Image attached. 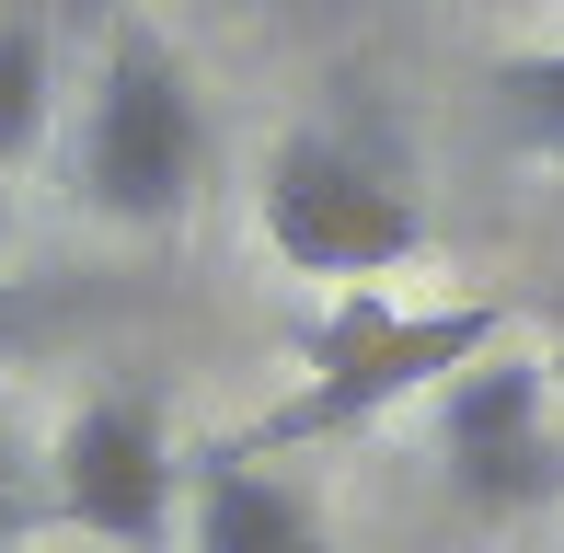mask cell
<instances>
[{"instance_id": "6da1fadb", "label": "cell", "mask_w": 564, "mask_h": 553, "mask_svg": "<svg viewBox=\"0 0 564 553\" xmlns=\"http://www.w3.org/2000/svg\"><path fill=\"white\" fill-rule=\"evenodd\" d=\"M507 335L496 300H438V312H392V300L357 289L335 323L312 335V358H300V392L289 404H265L242 426V462H276V449H312V438H357V426H380L392 404H415V392L460 381V369L484 358V346Z\"/></svg>"}, {"instance_id": "7a4b0ae2", "label": "cell", "mask_w": 564, "mask_h": 553, "mask_svg": "<svg viewBox=\"0 0 564 553\" xmlns=\"http://www.w3.org/2000/svg\"><path fill=\"white\" fill-rule=\"evenodd\" d=\"M69 185L116 231H173L208 185V93L150 23L105 35V69L82 93V139H69Z\"/></svg>"}, {"instance_id": "3957f363", "label": "cell", "mask_w": 564, "mask_h": 553, "mask_svg": "<svg viewBox=\"0 0 564 553\" xmlns=\"http://www.w3.org/2000/svg\"><path fill=\"white\" fill-rule=\"evenodd\" d=\"M253 219H265V254L289 276H392L403 254H426V208L380 150H357L346 128H289L265 150V185H253Z\"/></svg>"}, {"instance_id": "277c9868", "label": "cell", "mask_w": 564, "mask_h": 553, "mask_svg": "<svg viewBox=\"0 0 564 553\" xmlns=\"http://www.w3.org/2000/svg\"><path fill=\"white\" fill-rule=\"evenodd\" d=\"M173 508H185V462L150 392H82L46 438V519L116 542V553H162Z\"/></svg>"}, {"instance_id": "5b68a950", "label": "cell", "mask_w": 564, "mask_h": 553, "mask_svg": "<svg viewBox=\"0 0 564 553\" xmlns=\"http://www.w3.org/2000/svg\"><path fill=\"white\" fill-rule=\"evenodd\" d=\"M438 462H449L460 508H484V519H519L542 496H564V438H553L542 369L484 346L460 381H438Z\"/></svg>"}, {"instance_id": "8992f818", "label": "cell", "mask_w": 564, "mask_h": 553, "mask_svg": "<svg viewBox=\"0 0 564 553\" xmlns=\"http://www.w3.org/2000/svg\"><path fill=\"white\" fill-rule=\"evenodd\" d=\"M185 553H335V542L289 473L208 449V462H185Z\"/></svg>"}, {"instance_id": "52a82bcc", "label": "cell", "mask_w": 564, "mask_h": 553, "mask_svg": "<svg viewBox=\"0 0 564 553\" xmlns=\"http://www.w3.org/2000/svg\"><path fill=\"white\" fill-rule=\"evenodd\" d=\"M58 128V35H46V0H0V173L35 162Z\"/></svg>"}, {"instance_id": "ba28073f", "label": "cell", "mask_w": 564, "mask_h": 553, "mask_svg": "<svg viewBox=\"0 0 564 553\" xmlns=\"http://www.w3.org/2000/svg\"><path fill=\"white\" fill-rule=\"evenodd\" d=\"M496 116L519 150H542V162H564V46H542V58H507L496 69Z\"/></svg>"}, {"instance_id": "9c48e42d", "label": "cell", "mask_w": 564, "mask_h": 553, "mask_svg": "<svg viewBox=\"0 0 564 553\" xmlns=\"http://www.w3.org/2000/svg\"><path fill=\"white\" fill-rule=\"evenodd\" d=\"M35 531H46V462L12 438V426H0V553L35 542Z\"/></svg>"}, {"instance_id": "30bf717a", "label": "cell", "mask_w": 564, "mask_h": 553, "mask_svg": "<svg viewBox=\"0 0 564 553\" xmlns=\"http://www.w3.org/2000/svg\"><path fill=\"white\" fill-rule=\"evenodd\" d=\"M35 323H46V300H23V289H12V276H0V358H12V346H23V335H35Z\"/></svg>"}, {"instance_id": "8fae6325", "label": "cell", "mask_w": 564, "mask_h": 553, "mask_svg": "<svg viewBox=\"0 0 564 553\" xmlns=\"http://www.w3.org/2000/svg\"><path fill=\"white\" fill-rule=\"evenodd\" d=\"M553 346H564V323H553Z\"/></svg>"}]
</instances>
